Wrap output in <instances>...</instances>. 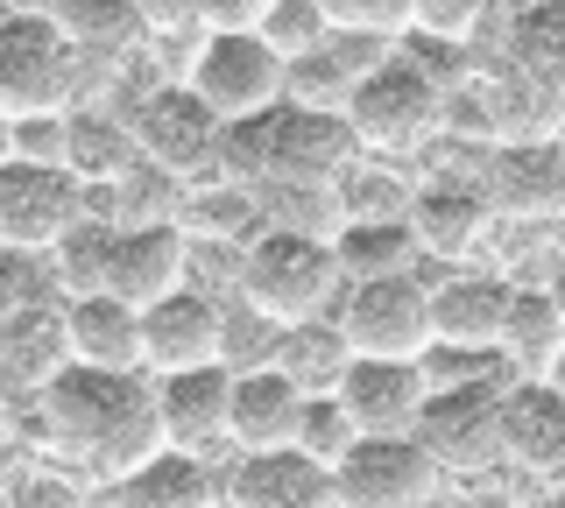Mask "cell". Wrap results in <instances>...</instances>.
<instances>
[{
  "mask_svg": "<svg viewBox=\"0 0 565 508\" xmlns=\"http://www.w3.org/2000/svg\"><path fill=\"white\" fill-rule=\"evenodd\" d=\"M35 437L50 445V460L128 480L163 437V402H156L149 367H93L71 360L57 381L35 389Z\"/></svg>",
  "mask_w": 565,
  "mask_h": 508,
  "instance_id": "cell-1",
  "label": "cell"
},
{
  "mask_svg": "<svg viewBox=\"0 0 565 508\" xmlns=\"http://www.w3.org/2000/svg\"><path fill=\"white\" fill-rule=\"evenodd\" d=\"M347 149L353 128L347 114H326V107H305V99H276L269 114L255 120H234L226 128V177L247 184V191H311V184H340L347 170Z\"/></svg>",
  "mask_w": 565,
  "mask_h": 508,
  "instance_id": "cell-2",
  "label": "cell"
},
{
  "mask_svg": "<svg viewBox=\"0 0 565 508\" xmlns=\"http://www.w3.org/2000/svg\"><path fill=\"white\" fill-rule=\"evenodd\" d=\"M446 99H452V78L431 72L417 50L396 43L375 72L353 85L347 128H353V142L375 155V163H403V155H417L438 128H446Z\"/></svg>",
  "mask_w": 565,
  "mask_h": 508,
  "instance_id": "cell-3",
  "label": "cell"
},
{
  "mask_svg": "<svg viewBox=\"0 0 565 508\" xmlns=\"http://www.w3.org/2000/svg\"><path fill=\"white\" fill-rule=\"evenodd\" d=\"M347 290V261L332 234H311V226H262L241 248V304L269 311L276 325L311 318V311H332Z\"/></svg>",
  "mask_w": 565,
  "mask_h": 508,
  "instance_id": "cell-4",
  "label": "cell"
},
{
  "mask_svg": "<svg viewBox=\"0 0 565 508\" xmlns=\"http://www.w3.org/2000/svg\"><path fill=\"white\" fill-rule=\"evenodd\" d=\"M85 93V50L43 8H8L0 22V114H71Z\"/></svg>",
  "mask_w": 565,
  "mask_h": 508,
  "instance_id": "cell-5",
  "label": "cell"
},
{
  "mask_svg": "<svg viewBox=\"0 0 565 508\" xmlns=\"http://www.w3.org/2000/svg\"><path fill=\"white\" fill-rule=\"evenodd\" d=\"M417 437L438 452V466L452 480H481L509 460V375L488 381H452V389H431L417 417Z\"/></svg>",
  "mask_w": 565,
  "mask_h": 508,
  "instance_id": "cell-6",
  "label": "cell"
},
{
  "mask_svg": "<svg viewBox=\"0 0 565 508\" xmlns=\"http://www.w3.org/2000/svg\"><path fill=\"white\" fill-rule=\"evenodd\" d=\"M184 78L226 114V128L269 114L276 99H290V57H282L262 29H205Z\"/></svg>",
  "mask_w": 565,
  "mask_h": 508,
  "instance_id": "cell-7",
  "label": "cell"
},
{
  "mask_svg": "<svg viewBox=\"0 0 565 508\" xmlns=\"http://www.w3.org/2000/svg\"><path fill=\"white\" fill-rule=\"evenodd\" d=\"M332 318L347 325L353 354H388V360H417L424 346L438 339V318H431V290L417 283V269H396V275H347Z\"/></svg>",
  "mask_w": 565,
  "mask_h": 508,
  "instance_id": "cell-8",
  "label": "cell"
},
{
  "mask_svg": "<svg viewBox=\"0 0 565 508\" xmlns=\"http://www.w3.org/2000/svg\"><path fill=\"white\" fill-rule=\"evenodd\" d=\"M85 219H93V191L71 163H29V155L0 163V240L8 248H64Z\"/></svg>",
  "mask_w": 565,
  "mask_h": 508,
  "instance_id": "cell-9",
  "label": "cell"
},
{
  "mask_svg": "<svg viewBox=\"0 0 565 508\" xmlns=\"http://www.w3.org/2000/svg\"><path fill=\"white\" fill-rule=\"evenodd\" d=\"M128 128L141 142V163H156L163 177H212V170L226 163V114L212 107L191 78L149 93Z\"/></svg>",
  "mask_w": 565,
  "mask_h": 508,
  "instance_id": "cell-10",
  "label": "cell"
},
{
  "mask_svg": "<svg viewBox=\"0 0 565 508\" xmlns=\"http://www.w3.org/2000/svg\"><path fill=\"white\" fill-rule=\"evenodd\" d=\"M446 480L452 473L438 466V452L417 431H367L340 460V501L347 508H424V501H438Z\"/></svg>",
  "mask_w": 565,
  "mask_h": 508,
  "instance_id": "cell-11",
  "label": "cell"
},
{
  "mask_svg": "<svg viewBox=\"0 0 565 508\" xmlns=\"http://www.w3.org/2000/svg\"><path fill=\"white\" fill-rule=\"evenodd\" d=\"M184 269H191L184 219H128V226H106L99 290L128 296V304H156V296L184 290Z\"/></svg>",
  "mask_w": 565,
  "mask_h": 508,
  "instance_id": "cell-12",
  "label": "cell"
},
{
  "mask_svg": "<svg viewBox=\"0 0 565 508\" xmlns=\"http://www.w3.org/2000/svg\"><path fill=\"white\" fill-rule=\"evenodd\" d=\"M234 360H205V367H177V375H156V402H163V437L184 452H220L234 445Z\"/></svg>",
  "mask_w": 565,
  "mask_h": 508,
  "instance_id": "cell-13",
  "label": "cell"
},
{
  "mask_svg": "<svg viewBox=\"0 0 565 508\" xmlns=\"http://www.w3.org/2000/svg\"><path fill=\"white\" fill-rule=\"evenodd\" d=\"M481 184H488L494 213L516 219V226L565 219V149L552 134H509V142L488 155Z\"/></svg>",
  "mask_w": 565,
  "mask_h": 508,
  "instance_id": "cell-14",
  "label": "cell"
},
{
  "mask_svg": "<svg viewBox=\"0 0 565 508\" xmlns=\"http://www.w3.org/2000/svg\"><path fill=\"white\" fill-rule=\"evenodd\" d=\"M226 501H241V508H332L340 501V466H326L305 445L241 452L226 466Z\"/></svg>",
  "mask_w": 565,
  "mask_h": 508,
  "instance_id": "cell-15",
  "label": "cell"
},
{
  "mask_svg": "<svg viewBox=\"0 0 565 508\" xmlns=\"http://www.w3.org/2000/svg\"><path fill=\"white\" fill-rule=\"evenodd\" d=\"M141 339H149V375H177V367L226 360V311L205 290H170L141 304Z\"/></svg>",
  "mask_w": 565,
  "mask_h": 508,
  "instance_id": "cell-16",
  "label": "cell"
},
{
  "mask_svg": "<svg viewBox=\"0 0 565 508\" xmlns=\"http://www.w3.org/2000/svg\"><path fill=\"white\" fill-rule=\"evenodd\" d=\"M347 410L361 417V431H417L424 402H431V375L424 360H388V354H361L340 381Z\"/></svg>",
  "mask_w": 565,
  "mask_h": 508,
  "instance_id": "cell-17",
  "label": "cell"
},
{
  "mask_svg": "<svg viewBox=\"0 0 565 508\" xmlns=\"http://www.w3.org/2000/svg\"><path fill=\"white\" fill-rule=\"evenodd\" d=\"M488 219H494L488 184L431 177V184H417V191H411V226H417L424 255H438V261H467V255L488 240Z\"/></svg>",
  "mask_w": 565,
  "mask_h": 508,
  "instance_id": "cell-18",
  "label": "cell"
},
{
  "mask_svg": "<svg viewBox=\"0 0 565 508\" xmlns=\"http://www.w3.org/2000/svg\"><path fill=\"white\" fill-rule=\"evenodd\" d=\"M305 402H311V389L290 381L276 360L241 367V381H234V452L297 445V431H305Z\"/></svg>",
  "mask_w": 565,
  "mask_h": 508,
  "instance_id": "cell-19",
  "label": "cell"
},
{
  "mask_svg": "<svg viewBox=\"0 0 565 508\" xmlns=\"http://www.w3.org/2000/svg\"><path fill=\"white\" fill-rule=\"evenodd\" d=\"M64 325H71V354L93 367H149V339H141V304L114 290H78L64 296Z\"/></svg>",
  "mask_w": 565,
  "mask_h": 508,
  "instance_id": "cell-20",
  "label": "cell"
},
{
  "mask_svg": "<svg viewBox=\"0 0 565 508\" xmlns=\"http://www.w3.org/2000/svg\"><path fill=\"white\" fill-rule=\"evenodd\" d=\"M509 466L565 473V389L552 375L509 381Z\"/></svg>",
  "mask_w": 565,
  "mask_h": 508,
  "instance_id": "cell-21",
  "label": "cell"
},
{
  "mask_svg": "<svg viewBox=\"0 0 565 508\" xmlns=\"http://www.w3.org/2000/svg\"><path fill=\"white\" fill-rule=\"evenodd\" d=\"M509 304H516V283H502V275H488V269H452L446 283L431 290L438 339H452V346H502Z\"/></svg>",
  "mask_w": 565,
  "mask_h": 508,
  "instance_id": "cell-22",
  "label": "cell"
},
{
  "mask_svg": "<svg viewBox=\"0 0 565 508\" xmlns=\"http://www.w3.org/2000/svg\"><path fill=\"white\" fill-rule=\"evenodd\" d=\"M114 495L135 508H205V501H226V473H212L205 452L156 445L128 480H114Z\"/></svg>",
  "mask_w": 565,
  "mask_h": 508,
  "instance_id": "cell-23",
  "label": "cell"
},
{
  "mask_svg": "<svg viewBox=\"0 0 565 508\" xmlns=\"http://www.w3.org/2000/svg\"><path fill=\"white\" fill-rule=\"evenodd\" d=\"M0 360H8V381L14 396H35L43 381H57L71 360V325H64V304H35V311H14L0 318Z\"/></svg>",
  "mask_w": 565,
  "mask_h": 508,
  "instance_id": "cell-24",
  "label": "cell"
},
{
  "mask_svg": "<svg viewBox=\"0 0 565 508\" xmlns=\"http://www.w3.org/2000/svg\"><path fill=\"white\" fill-rule=\"evenodd\" d=\"M269 360H276L290 381H305L311 396H332L361 354H353L347 325L332 318V311H311V318H290V325L276 332V354H269Z\"/></svg>",
  "mask_w": 565,
  "mask_h": 508,
  "instance_id": "cell-25",
  "label": "cell"
},
{
  "mask_svg": "<svg viewBox=\"0 0 565 508\" xmlns=\"http://www.w3.org/2000/svg\"><path fill=\"white\" fill-rule=\"evenodd\" d=\"M50 14H57L71 29V43L85 50V72H93V64H128L135 50L156 36L141 0H57Z\"/></svg>",
  "mask_w": 565,
  "mask_h": 508,
  "instance_id": "cell-26",
  "label": "cell"
},
{
  "mask_svg": "<svg viewBox=\"0 0 565 508\" xmlns=\"http://www.w3.org/2000/svg\"><path fill=\"white\" fill-rule=\"evenodd\" d=\"M558 354H565V304H558L552 290H516L509 325H502L509 375H552Z\"/></svg>",
  "mask_w": 565,
  "mask_h": 508,
  "instance_id": "cell-27",
  "label": "cell"
},
{
  "mask_svg": "<svg viewBox=\"0 0 565 508\" xmlns=\"http://www.w3.org/2000/svg\"><path fill=\"white\" fill-rule=\"evenodd\" d=\"M340 261H347V275H396V269H417V255H424V240H417V226L411 213H367V219H347L340 234Z\"/></svg>",
  "mask_w": 565,
  "mask_h": 508,
  "instance_id": "cell-28",
  "label": "cell"
},
{
  "mask_svg": "<svg viewBox=\"0 0 565 508\" xmlns=\"http://www.w3.org/2000/svg\"><path fill=\"white\" fill-rule=\"evenodd\" d=\"M71 170H78L85 184H120L128 170H141L135 128H120V120H106V114H71Z\"/></svg>",
  "mask_w": 565,
  "mask_h": 508,
  "instance_id": "cell-29",
  "label": "cell"
},
{
  "mask_svg": "<svg viewBox=\"0 0 565 508\" xmlns=\"http://www.w3.org/2000/svg\"><path fill=\"white\" fill-rule=\"evenodd\" d=\"M361 437H367V431H361V417L347 410V396H340V389H332V396H311V402H305V431H297V445H305V452H318L326 466H340L347 452L361 445Z\"/></svg>",
  "mask_w": 565,
  "mask_h": 508,
  "instance_id": "cell-30",
  "label": "cell"
},
{
  "mask_svg": "<svg viewBox=\"0 0 565 508\" xmlns=\"http://www.w3.org/2000/svg\"><path fill=\"white\" fill-rule=\"evenodd\" d=\"M262 36H269L282 57H311L318 43H332V14H326V0H276V8L262 14Z\"/></svg>",
  "mask_w": 565,
  "mask_h": 508,
  "instance_id": "cell-31",
  "label": "cell"
},
{
  "mask_svg": "<svg viewBox=\"0 0 565 508\" xmlns=\"http://www.w3.org/2000/svg\"><path fill=\"white\" fill-rule=\"evenodd\" d=\"M509 57H523V64H537V72L565 78V0H537V8L523 14L516 50H509Z\"/></svg>",
  "mask_w": 565,
  "mask_h": 508,
  "instance_id": "cell-32",
  "label": "cell"
},
{
  "mask_svg": "<svg viewBox=\"0 0 565 508\" xmlns=\"http://www.w3.org/2000/svg\"><path fill=\"white\" fill-rule=\"evenodd\" d=\"M332 29H353V36H388L403 43L417 29V0H326Z\"/></svg>",
  "mask_w": 565,
  "mask_h": 508,
  "instance_id": "cell-33",
  "label": "cell"
},
{
  "mask_svg": "<svg viewBox=\"0 0 565 508\" xmlns=\"http://www.w3.org/2000/svg\"><path fill=\"white\" fill-rule=\"evenodd\" d=\"M8 155H29V163H71V114H14L8 120Z\"/></svg>",
  "mask_w": 565,
  "mask_h": 508,
  "instance_id": "cell-34",
  "label": "cell"
},
{
  "mask_svg": "<svg viewBox=\"0 0 565 508\" xmlns=\"http://www.w3.org/2000/svg\"><path fill=\"white\" fill-rule=\"evenodd\" d=\"M488 0H417V29L411 36H431V43H467L481 29Z\"/></svg>",
  "mask_w": 565,
  "mask_h": 508,
  "instance_id": "cell-35",
  "label": "cell"
},
{
  "mask_svg": "<svg viewBox=\"0 0 565 508\" xmlns=\"http://www.w3.org/2000/svg\"><path fill=\"white\" fill-rule=\"evenodd\" d=\"M141 14H149L156 36H191V29H205L212 0H141Z\"/></svg>",
  "mask_w": 565,
  "mask_h": 508,
  "instance_id": "cell-36",
  "label": "cell"
},
{
  "mask_svg": "<svg viewBox=\"0 0 565 508\" xmlns=\"http://www.w3.org/2000/svg\"><path fill=\"white\" fill-rule=\"evenodd\" d=\"M276 0H212L205 29H262V14H269Z\"/></svg>",
  "mask_w": 565,
  "mask_h": 508,
  "instance_id": "cell-37",
  "label": "cell"
},
{
  "mask_svg": "<svg viewBox=\"0 0 565 508\" xmlns=\"http://www.w3.org/2000/svg\"><path fill=\"white\" fill-rule=\"evenodd\" d=\"M544 290H552V296H558V304H565V255L552 261V275H544Z\"/></svg>",
  "mask_w": 565,
  "mask_h": 508,
  "instance_id": "cell-38",
  "label": "cell"
},
{
  "mask_svg": "<svg viewBox=\"0 0 565 508\" xmlns=\"http://www.w3.org/2000/svg\"><path fill=\"white\" fill-rule=\"evenodd\" d=\"M8 8H43V14H50V8H57V0H8Z\"/></svg>",
  "mask_w": 565,
  "mask_h": 508,
  "instance_id": "cell-39",
  "label": "cell"
},
{
  "mask_svg": "<svg viewBox=\"0 0 565 508\" xmlns=\"http://www.w3.org/2000/svg\"><path fill=\"white\" fill-rule=\"evenodd\" d=\"M552 381H558V389H565V354H558V367H552Z\"/></svg>",
  "mask_w": 565,
  "mask_h": 508,
  "instance_id": "cell-40",
  "label": "cell"
},
{
  "mask_svg": "<svg viewBox=\"0 0 565 508\" xmlns=\"http://www.w3.org/2000/svg\"><path fill=\"white\" fill-rule=\"evenodd\" d=\"M552 142H558V149H565V120H558V134H552Z\"/></svg>",
  "mask_w": 565,
  "mask_h": 508,
  "instance_id": "cell-41",
  "label": "cell"
}]
</instances>
